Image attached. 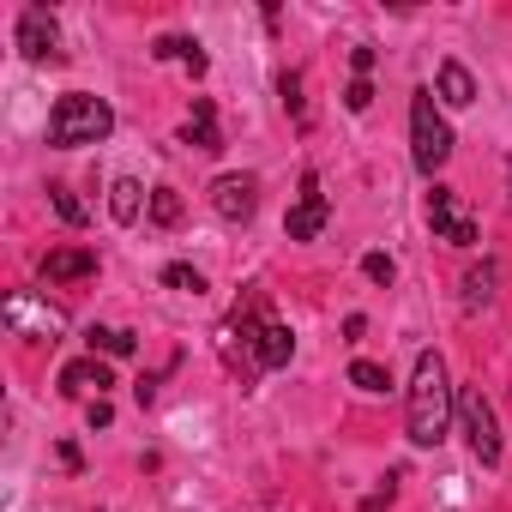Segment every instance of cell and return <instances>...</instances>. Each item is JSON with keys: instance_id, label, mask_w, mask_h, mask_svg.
<instances>
[{"instance_id": "obj_21", "label": "cell", "mask_w": 512, "mask_h": 512, "mask_svg": "<svg viewBox=\"0 0 512 512\" xmlns=\"http://www.w3.org/2000/svg\"><path fill=\"white\" fill-rule=\"evenodd\" d=\"M163 284H169V290H187V296H199V290H205V278H199L193 266H163Z\"/></svg>"}, {"instance_id": "obj_13", "label": "cell", "mask_w": 512, "mask_h": 512, "mask_svg": "<svg viewBox=\"0 0 512 512\" xmlns=\"http://www.w3.org/2000/svg\"><path fill=\"white\" fill-rule=\"evenodd\" d=\"M440 103H452V109H470L476 103V79H470L464 61H446L440 67Z\"/></svg>"}, {"instance_id": "obj_26", "label": "cell", "mask_w": 512, "mask_h": 512, "mask_svg": "<svg viewBox=\"0 0 512 512\" xmlns=\"http://www.w3.org/2000/svg\"><path fill=\"white\" fill-rule=\"evenodd\" d=\"M350 67H356V79H368L374 73V49H350Z\"/></svg>"}, {"instance_id": "obj_6", "label": "cell", "mask_w": 512, "mask_h": 512, "mask_svg": "<svg viewBox=\"0 0 512 512\" xmlns=\"http://www.w3.org/2000/svg\"><path fill=\"white\" fill-rule=\"evenodd\" d=\"M7 326L19 332V338H61L67 332V314L61 308H49V302H31V296H7Z\"/></svg>"}, {"instance_id": "obj_8", "label": "cell", "mask_w": 512, "mask_h": 512, "mask_svg": "<svg viewBox=\"0 0 512 512\" xmlns=\"http://www.w3.org/2000/svg\"><path fill=\"white\" fill-rule=\"evenodd\" d=\"M211 205H217V217L247 223L253 211H260V181H253V175H217L211 181Z\"/></svg>"}, {"instance_id": "obj_24", "label": "cell", "mask_w": 512, "mask_h": 512, "mask_svg": "<svg viewBox=\"0 0 512 512\" xmlns=\"http://www.w3.org/2000/svg\"><path fill=\"white\" fill-rule=\"evenodd\" d=\"M368 103H374V85H368V79H350V91H344V109H350V115H362Z\"/></svg>"}, {"instance_id": "obj_4", "label": "cell", "mask_w": 512, "mask_h": 512, "mask_svg": "<svg viewBox=\"0 0 512 512\" xmlns=\"http://www.w3.org/2000/svg\"><path fill=\"white\" fill-rule=\"evenodd\" d=\"M458 422H464V434H470V452L494 470V464H500V422H494V404L482 398V386H470V392L458 398Z\"/></svg>"}, {"instance_id": "obj_14", "label": "cell", "mask_w": 512, "mask_h": 512, "mask_svg": "<svg viewBox=\"0 0 512 512\" xmlns=\"http://www.w3.org/2000/svg\"><path fill=\"white\" fill-rule=\"evenodd\" d=\"M151 55H157V61H181L193 79L211 67V61H205V49H199V43H187V37H157V43H151Z\"/></svg>"}, {"instance_id": "obj_1", "label": "cell", "mask_w": 512, "mask_h": 512, "mask_svg": "<svg viewBox=\"0 0 512 512\" xmlns=\"http://www.w3.org/2000/svg\"><path fill=\"white\" fill-rule=\"evenodd\" d=\"M452 380H446V362L434 350L416 356V374H410V398H404V428L416 446H440L446 428H452Z\"/></svg>"}, {"instance_id": "obj_5", "label": "cell", "mask_w": 512, "mask_h": 512, "mask_svg": "<svg viewBox=\"0 0 512 512\" xmlns=\"http://www.w3.org/2000/svg\"><path fill=\"white\" fill-rule=\"evenodd\" d=\"M428 223H434V235H440V241H452V247H476V217H470L464 193L434 187V193H428Z\"/></svg>"}, {"instance_id": "obj_2", "label": "cell", "mask_w": 512, "mask_h": 512, "mask_svg": "<svg viewBox=\"0 0 512 512\" xmlns=\"http://www.w3.org/2000/svg\"><path fill=\"white\" fill-rule=\"evenodd\" d=\"M109 133H115V109H109L103 97H91V91H67V97L55 103V115H49V145H61V151L97 145V139H109Z\"/></svg>"}, {"instance_id": "obj_7", "label": "cell", "mask_w": 512, "mask_h": 512, "mask_svg": "<svg viewBox=\"0 0 512 512\" xmlns=\"http://www.w3.org/2000/svg\"><path fill=\"white\" fill-rule=\"evenodd\" d=\"M19 49L31 61H61V25H55L49 7H25L19 13Z\"/></svg>"}, {"instance_id": "obj_10", "label": "cell", "mask_w": 512, "mask_h": 512, "mask_svg": "<svg viewBox=\"0 0 512 512\" xmlns=\"http://www.w3.org/2000/svg\"><path fill=\"white\" fill-rule=\"evenodd\" d=\"M109 386H115V374H109V362H97V356L61 368V392H67V398H103Z\"/></svg>"}, {"instance_id": "obj_17", "label": "cell", "mask_w": 512, "mask_h": 512, "mask_svg": "<svg viewBox=\"0 0 512 512\" xmlns=\"http://www.w3.org/2000/svg\"><path fill=\"white\" fill-rule=\"evenodd\" d=\"M133 356V332H121V326H91V356Z\"/></svg>"}, {"instance_id": "obj_12", "label": "cell", "mask_w": 512, "mask_h": 512, "mask_svg": "<svg viewBox=\"0 0 512 512\" xmlns=\"http://www.w3.org/2000/svg\"><path fill=\"white\" fill-rule=\"evenodd\" d=\"M181 139H187L193 151H223V133H217V109H211L205 97H193V115H187Z\"/></svg>"}, {"instance_id": "obj_9", "label": "cell", "mask_w": 512, "mask_h": 512, "mask_svg": "<svg viewBox=\"0 0 512 512\" xmlns=\"http://www.w3.org/2000/svg\"><path fill=\"white\" fill-rule=\"evenodd\" d=\"M326 193H320V175L308 169L302 175V199H296V211H290V241H314L320 229H326Z\"/></svg>"}, {"instance_id": "obj_23", "label": "cell", "mask_w": 512, "mask_h": 512, "mask_svg": "<svg viewBox=\"0 0 512 512\" xmlns=\"http://www.w3.org/2000/svg\"><path fill=\"white\" fill-rule=\"evenodd\" d=\"M362 272H368V284H392V278H398V266L386 260V253H368V260H362Z\"/></svg>"}, {"instance_id": "obj_22", "label": "cell", "mask_w": 512, "mask_h": 512, "mask_svg": "<svg viewBox=\"0 0 512 512\" xmlns=\"http://www.w3.org/2000/svg\"><path fill=\"white\" fill-rule=\"evenodd\" d=\"M278 91H284V109H290L296 121H308V109H302V73H284V79H278Z\"/></svg>"}, {"instance_id": "obj_15", "label": "cell", "mask_w": 512, "mask_h": 512, "mask_svg": "<svg viewBox=\"0 0 512 512\" xmlns=\"http://www.w3.org/2000/svg\"><path fill=\"white\" fill-rule=\"evenodd\" d=\"M139 193H145V187H139V181H127V175H121V181H115V187H109V217H115V223H133V217H139V205H145V199H139Z\"/></svg>"}, {"instance_id": "obj_25", "label": "cell", "mask_w": 512, "mask_h": 512, "mask_svg": "<svg viewBox=\"0 0 512 512\" xmlns=\"http://www.w3.org/2000/svg\"><path fill=\"white\" fill-rule=\"evenodd\" d=\"M85 422H91V428H109V422H115L109 398H91V404H85Z\"/></svg>"}, {"instance_id": "obj_19", "label": "cell", "mask_w": 512, "mask_h": 512, "mask_svg": "<svg viewBox=\"0 0 512 512\" xmlns=\"http://www.w3.org/2000/svg\"><path fill=\"white\" fill-rule=\"evenodd\" d=\"M350 386H362V392H386L392 380H386L380 362H350Z\"/></svg>"}, {"instance_id": "obj_11", "label": "cell", "mask_w": 512, "mask_h": 512, "mask_svg": "<svg viewBox=\"0 0 512 512\" xmlns=\"http://www.w3.org/2000/svg\"><path fill=\"white\" fill-rule=\"evenodd\" d=\"M97 272V253L91 247H61V253H49L43 260V278L49 284H73V278H91Z\"/></svg>"}, {"instance_id": "obj_16", "label": "cell", "mask_w": 512, "mask_h": 512, "mask_svg": "<svg viewBox=\"0 0 512 512\" xmlns=\"http://www.w3.org/2000/svg\"><path fill=\"white\" fill-rule=\"evenodd\" d=\"M494 278H500V272H494L488 260L470 266V272H464V302H470V308H488V302H494Z\"/></svg>"}, {"instance_id": "obj_18", "label": "cell", "mask_w": 512, "mask_h": 512, "mask_svg": "<svg viewBox=\"0 0 512 512\" xmlns=\"http://www.w3.org/2000/svg\"><path fill=\"white\" fill-rule=\"evenodd\" d=\"M151 223H163V229L181 223V193L175 187H151Z\"/></svg>"}, {"instance_id": "obj_20", "label": "cell", "mask_w": 512, "mask_h": 512, "mask_svg": "<svg viewBox=\"0 0 512 512\" xmlns=\"http://www.w3.org/2000/svg\"><path fill=\"white\" fill-rule=\"evenodd\" d=\"M49 199H55V211H61V217L73 223V229H85V217H91V211H85V205L73 199V187H49Z\"/></svg>"}, {"instance_id": "obj_3", "label": "cell", "mask_w": 512, "mask_h": 512, "mask_svg": "<svg viewBox=\"0 0 512 512\" xmlns=\"http://www.w3.org/2000/svg\"><path fill=\"white\" fill-rule=\"evenodd\" d=\"M410 151H416V169L422 175H440L446 157H452V127L440 121L434 91H416L410 97Z\"/></svg>"}]
</instances>
